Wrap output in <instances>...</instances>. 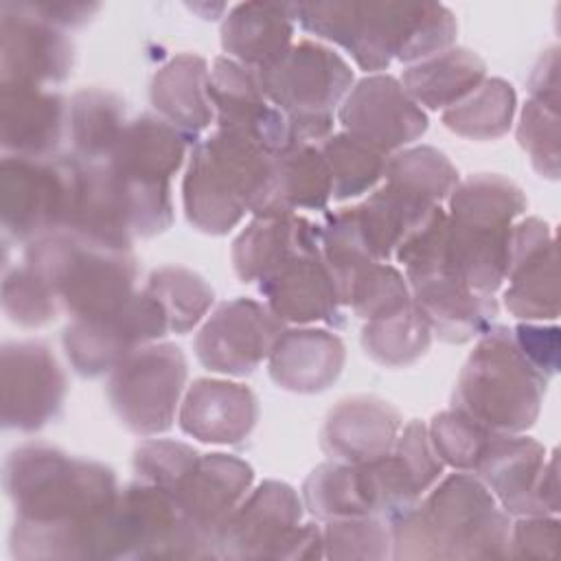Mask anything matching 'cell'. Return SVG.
I'll return each mask as SVG.
<instances>
[{
	"mask_svg": "<svg viewBox=\"0 0 561 561\" xmlns=\"http://www.w3.org/2000/svg\"><path fill=\"white\" fill-rule=\"evenodd\" d=\"M2 482L15 508V559H107L121 493L110 467L26 443L7 456Z\"/></svg>",
	"mask_w": 561,
	"mask_h": 561,
	"instance_id": "6da1fadb",
	"label": "cell"
},
{
	"mask_svg": "<svg viewBox=\"0 0 561 561\" xmlns=\"http://www.w3.org/2000/svg\"><path fill=\"white\" fill-rule=\"evenodd\" d=\"M307 33L342 46L362 70L379 72L392 59L416 64L456 42L454 13L438 2H291Z\"/></svg>",
	"mask_w": 561,
	"mask_h": 561,
	"instance_id": "7a4b0ae2",
	"label": "cell"
},
{
	"mask_svg": "<svg viewBox=\"0 0 561 561\" xmlns=\"http://www.w3.org/2000/svg\"><path fill=\"white\" fill-rule=\"evenodd\" d=\"M394 559L506 557L511 519L482 480L451 473L412 508L390 519Z\"/></svg>",
	"mask_w": 561,
	"mask_h": 561,
	"instance_id": "3957f363",
	"label": "cell"
},
{
	"mask_svg": "<svg viewBox=\"0 0 561 561\" xmlns=\"http://www.w3.org/2000/svg\"><path fill=\"white\" fill-rule=\"evenodd\" d=\"M445 213V259L478 294L493 296L508 272L513 221L526 210L522 188L495 173L456 184Z\"/></svg>",
	"mask_w": 561,
	"mask_h": 561,
	"instance_id": "277c9868",
	"label": "cell"
},
{
	"mask_svg": "<svg viewBox=\"0 0 561 561\" xmlns=\"http://www.w3.org/2000/svg\"><path fill=\"white\" fill-rule=\"evenodd\" d=\"M276 151L234 129H215L195 142L182 182L186 219L202 232L226 234L254 213Z\"/></svg>",
	"mask_w": 561,
	"mask_h": 561,
	"instance_id": "5b68a950",
	"label": "cell"
},
{
	"mask_svg": "<svg viewBox=\"0 0 561 561\" xmlns=\"http://www.w3.org/2000/svg\"><path fill=\"white\" fill-rule=\"evenodd\" d=\"M546 383L519 351L513 331L491 327L467 357L451 405L493 432L522 434L539 416Z\"/></svg>",
	"mask_w": 561,
	"mask_h": 561,
	"instance_id": "8992f818",
	"label": "cell"
},
{
	"mask_svg": "<svg viewBox=\"0 0 561 561\" xmlns=\"http://www.w3.org/2000/svg\"><path fill=\"white\" fill-rule=\"evenodd\" d=\"M445 210L438 208L394 252L403 263L412 302L438 340L465 344L493 327L497 302L473 291L445 259Z\"/></svg>",
	"mask_w": 561,
	"mask_h": 561,
	"instance_id": "52a82bcc",
	"label": "cell"
},
{
	"mask_svg": "<svg viewBox=\"0 0 561 561\" xmlns=\"http://www.w3.org/2000/svg\"><path fill=\"white\" fill-rule=\"evenodd\" d=\"M24 263L48 283L59 307L72 318L114 311L136 294L138 270L131 250L94 245L66 230L31 241Z\"/></svg>",
	"mask_w": 561,
	"mask_h": 561,
	"instance_id": "ba28073f",
	"label": "cell"
},
{
	"mask_svg": "<svg viewBox=\"0 0 561 561\" xmlns=\"http://www.w3.org/2000/svg\"><path fill=\"white\" fill-rule=\"evenodd\" d=\"M265 99L302 142L324 140L353 88L351 66L329 46L302 39L263 70H254Z\"/></svg>",
	"mask_w": 561,
	"mask_h": 561,
	"instance_id": "9c48e42d",
	"label": "cell"
},
{
	"mask_svg": "<svg viewBox=\"0 0 561 561\" xmlns=\"http://www.w3.org/2000/svg\"><path fill=\"white\" fill-rule=\"evenodd\" d=\"M298 493L278 480H265L250 491L228 517L217 554L228 559H320L322 528L300 524Z\"/></svg>",
	"mask_w": 561,
	"mask_h": 561,
	"instance_id": "30bf717a",
	"label": "cell"
},
{
	"mask_svg": "<svg viewBox=\"0 0 561 561\" xmlns=\"http://www.w3.org/2000/svg\"><path fill=\"white\" fill-rule=\"evenodd\" d=\"M182 131L160 116L142 114L129 121L105 160L118 175L129 217L138 226H156L173 217L171 178L186 156Z\"/></svg>",
	"mask_w": 561,
	"mask_h": 561,
	"instance_id": "8fae6325",
	"label": "cell"
},
{
	"mask_svg": "<svg viewBox=\"0 0 561 561\" xmlns=\"http://www.w3.org/2000/svg\"><path fill=\"white\" fill-rule=\"evenodd\" d=\"M210 543L186 522L173 495L147 480L127 484L116 500L107 559H208Z\"/></svg>",
	"mask_w": 561,
	"mask_h": 561,
	"instance_id": "7c38bea8",
	"label": "cell"
},
{
	"mask_svg": "<svg viewBox=\"0 0 561 561\" xmlns=\"http://www.w3.org/2000/svg\"><path fill=\"white\" fill-rule=\"evenodd\" d=\"M184 383L182 348L169 342L145 344L110 373L107 401L129 432L153 436L173 425Z\"/></svg>",
	"mask_w": 561,
	"mask_h": 561,
	"instance_id": "4fadbf2b",
	"label": "cell"
},
{
	"mask_svg": "<svg viewBox=\"0 0 561 561\" xmlns=\"http://www.w3.org/2000/svg\"><path fill=\"white\" fill-rule=\"evenodd\" d=\"M75 158L4 156L0 164V215L4 237L35 241L66 228Z\"/></svg>",
	"mask_w": 561,
	"mask_h": 561,
	"instance_id": "5bb4252c",
	"label": "cell"
},
{
	"mask_svg": "<svg viewBox=\"0 0 561 561\" xmlns=\"http://www.w3.org/2000/svg\"><path fill=\"white\" fill-rule=\"evenodd\" d=\"M471 473L508 515H554L559 511L557 454L546 460V449L530 436L493 432Z\"/></svg>",
	"mask_w": 561,
	"mask_h": 561,
	"instance_id": "9a60e30c",
	"label": "cell"
},
{
	"mask_svg": "<svg viewBox=\"0 0 561 561\" xmlns=\"http://www.w3.org/2000/svg\"><path fill=\"white\" fill-rule=\"evenodd\" d=\"M167 331L169 322L162 307L142 289L114 311L72 318L64 329L61 342L79 375L101 377L112 373L136 348L162 337Z\"/></svg>",
	"mask_w": 561,
	"mask_h": 561,
	"instance_id": "2e32d148",
	"label": "cell"
},
{
	"mask_svg": "<svg viewBox=\"0 0 561 561\" xmlns=\"http://www.w3.org/2000/svg\"><path fill=\"white\" fill-rule=\"evenodd\" d=\"M285 322L259 300L221 302L195 337L197 359L213 373L245 377L270 357Z\"/></svg>",
	"mask_w": 561,
	"mask_h": 561,
	"instance_id": "e0dca14e",
	"label": "cell"
},
{
	"mask_svg": "<svg viewBox=\"0 0 561 561\" xmlns=\"http://www.w3.org/2000/svg\"><path fill=\"white\" fill-rule=\"evenodd\" d=\"M337 118L346 134L386 156L401 151L427 129V116L421 105L399 79L381 72L364 77L348 90Z\"/></svg>",
	"mask_w": 561,
	"mask_h": 561,
	"instance_id": "ac0fdd59",
	"label": "cell"
},
{
	"mask_svg": "<svg viewBox=\"0 0 561 561\" xmlns=\"http://www.w3.org/2000/svg\"><path fill=\"white\" fill-rule=\"evenodd\" d=\"M0 15V88H46L70 75L72 44L61 28L24 2H2Z\"/></svg>",
	"mask_w": 561,
	"mask_h": 561,
	"instance_id": "d6986e66",
	"label": "cell"
},
{
	"mask_svg": "<svg viewBox=\"0 0 561 561\" xmlns=\"http://www.w3.org/2000/svg\"><path fill=\"white\" fill-rule=\"evenodd\" d=\"M0 383L7 430L37 432L57 419L66 394V377L46 344H4Z\"/></svg>",
	"mask_w": 561,
	"mask_h": 561,
	"instance_id": "ffe728a7",
	"label": "cell"
},
{
	"mask_svg": "<svg viewBox=\"0 0 561 561\" xmlns=\"http://www.w3.org/2000/svg\"><path fill=\"white\" fill-rule=\"evenodd\" d=\"M252 467L230 454H199L191 469L169 491L186 522L210 543L217 554L219 535L250 493Z\"/></svg>",
	"mask_w": 561,
	"mask_h": 561,
	"instance_id": "44dd1931",
	"label": "cell"
},
{
	"mask_svg": "<svg viewBox=\"0 0 561 561\" xmlns=\"http://www.w3.org/2000/svg\"><path fill=\"white\" fill-rule=\"evenodd\" d=\"M504 291L506 309L522 320H554L559 316L557 248L550 226L537 217L513 226Z\"/></svg>",
	"mask_w": 561,
	"mask_h": 561,
	"instance_id": "7402d4cb",
	"label": "cell"
},
{
	"mask_svg": "<svg viewBox=\"0 0 561 561\" xmlns=\"http://www.w3.org/2000/svg\"><path fill=\"white\" fill-rule=\"evenodd\" d=\"M64 230L94 245L131 250L134 232L125 191L107 162H81L75 158L72 197Z\"/></svg>",
	"mask_w": 561,
	"mask_h": 561,
	"instance_id": "603a6c76",
	"label": "cell"
},
{
	"mask_svg": "<svg viewBox=\"0 0 561 561\" xmlns=\"http://www.w3.org/2000/svg\"><path fill=\"white\" fill-rule=\"evenodd\" d=\"M68 136V103L46 88H0V142L4 156L55 158Z\"/></svg>",
	"mask_w": 561,
	"mask_h": 561,
	"instance_id": "cb8c5ba5",
	"label": "cell"
},
{
	"mask_svg": "<svg viewBox=\"0 0 561 561\" xmlns=\"http://www.w3.org/2000/svg\"><path fill=\"white\" fill-rule=\"evenodd\" d=\"M320 254V226L296 213L254 215L232 243V265L241 283H261L287 263Z\"/></svg>",
	"mask_w": 561,
	"mask_h": 561,
	"instance_id": "d4e9b609",
	"label": "cell"
},
{
	"mask_svg": "<svg viewBox=\"0 0 561 561\" xmlns=\"http://www.w3.org/2000/svg\"><path fill=\"white\" fill-rule=\"evenodd\" d=\"M259 291L283 322L344 327V305L322 252L287 263L261 280Z\"/></svg>",
	"mask_w": 561,
	"mask_h": 561,
	"instance_id": "484cf974",
	"label": "cell"
},
{
	"mask_svg": "<svg viewBox=\"0 0 561 561\" xmlns=\"http://www.w3.org/2000/svg\"><path fill=\"white\" fill-rule=\"evenodd\" d=\"M403 427L401 414L377 397H348L327 416L320 445L331 460L370 462L386 456Z\"/></svg>",
	"mask_w": 561,
	"mask_h": 561,
	"instance_id": "4316f807",
	"label": "cell"
},
{
	"mask_svg": "<svg viewBox=\"0 0 561 561\" xmlns=\"http://www.w3.org/2000/svg\"><path fill=\"white\" fill-rule=\"evenodd\" d=\"M259 419L254 392L234 381L195 379L180 405L184 434L210 445H237L250 436Z\"/></svg>",
	"mask_w": 561,
	"mask_h": 561,
	"instance_id": "83f0119b",
	"label": "cell"
},
{
	"mask_svg": "<svg viewBox=\"0 0 561 561\" xmlns=\"http://www.w3.org/2000/svg\"><path fill=\"white\" fill-rule=\"evenodd\" d=\"M272 381L289 392L327 390L342 373L344 342L327 329H285L270 353Z\"/></svg>",
	"mask_w": 561,
	"mask_h": 561,
	"instance_id": "f1b7e54d",
	"label": "cell"
},
{
	"mask_svg": "<svg viewBox=\"0 0 561 561\" xmlns=\"http://www.w3.org/2000/svg\"><path fill=\"white\" fill-rule=\"evenodd\" d=\"M291 2H241L221 22V48L226 57L263 70L278 61L294 37Z\"/></svg>",
	"mask_w": 561,
	"mask_h": 561,
	"instance_id": "f546056e",
	"label": "cell"
},
{
	"mask_svg": "<svg viewBox=\"0 0 561 561\" xmlns=\"http://www.w3.org/2000/svg\"><path fill=\"white\" fill-rule=\"evenodd\" d=\"M331 195V173L320 149L298 140L274 156L265 191L252 215L322 210Z\"/></svg>",
	"mask_w": 561,
	"mask_h": 561,
	"instance_id": "4dcf8cb0",
	"label": "cell"
},
{
	"mask_svg": "<svg viewBox=\"0 0 561 561\" xmlns=\"http://www.w3.org/2000/svg\"><path fill=\"white\" fill-rule=\"evenodd\" d=\"M208 64L195 53L171 57L151 81V103L160 118L195 140L215 118L208 96Z\"/></svg>",
	"mask_w": 561,
	"mask_h": 561,
	"instance_id": "1f68e13d",
	"label": "cell"
},
{
	"mask_svg": "<svg viewBox=\"0 0 561 561\" xmlns=\"http://www.w3.org/2000/svg\"><path fill=\"white\" fill-rule=\"evenodd\" d=\"M486 77L484 61L467 48H447L416 64L401 75L405 92L430 110H447L469 96Z\"/></svg>",
	"mask_w": 561,
	"mask_h": 561,
	"instance_id": "d6a6232c",
	"label": "cell"
},
{
	"mask_svg": "<svg viewBox=\"0 0 561 561\" xmlns=\"http://www.w3.org/2000/svg\"><path fill=\"white\" fill-rule=\"evenodd\" d=\"M123 101L99 88L81 90L68 105V138L81 162H105L125 129Z\"/></svg>",
	"mask_w": 561,
	"mask_h": 561,
	"instance_id": "836d02e7",
	"label": "cell"
},
{
	"mask_svg": "<svg viewBox=\"0 0 561 561\" xmlns=\"http://www.w3.org/2000/svg\"><path fill=\"white\" fill-rule=\"evenodd\" d=\"M432 329L414 302L366 320L362 346L370 359L381 366L399 368L425 355L432 342Z\"/></svg>",
	"mask_w": 561,
	"mask_h": 561,
	"instance_id": "e575fe53",
	"label": "cell"
},
{
	"mask_svg": "<svg viewBox=\"0 0 561 561\" xmlns=\"http://www.w3.org/2000/svg\"><path fill=\"white\" fill-rule=\"evenodd\" d=\"M515 114V90L504 79H484L469 96L443 112L449 131L471 140H493L508 131Z\"/></svg>",
	"mask_w": 561,
	"mask_h": 561,
	"instance_id": "d590c367",
	"label": "cell"
},
{
	"mask_svg": "<svg viewBox=\"0 0 561 561\" xmlns=\"http://www.w3.org/2000/svg\"><path fill=\"white\" fill-rule=\"evenodd\" d=\"M145 291L158 300L173 333H186L199 324L215 300L213 287L199 274L178 265L153 270Z\"/></svg>",
	"mask_w": 561,
	"mask_h": 561,
	"instance_id": "8d00e7d4",
	"label": "cell"
},
{
	"mask_svg": "<svg viewBox=\"0 0 561 561\" xmlns=\"http://www.w3.org/2000/svg\"><path fill=\"white\" fill-rule=\"evenodd\" d=\"M318 149L329 167L335 199L357 197L383 178L388 156L346 131L329 134Z\"/></svg>",
	"mask_w": 561,
	"mask_h": 561,
	"instance_id": "74e56055",
	"label": "cell"
},
{
	"mask_svg": "<svg viewBox=\"0 0 561 561\" xmlns=\"http://www.w3.org/2000/svg\"><path fill=\"white\" fill-rule=\"evenodd\" d=\"M383 180L392 182L416 197L440 206L456 188L458 171L449 158L434 147H408L388 156Z\"/></svg>",
	"mask_w": 561,
	"mask_h": 561,
	"instance_id": "f35d334b",
	"label": "cell"
},
{
	"mask_svg": "<svg viewBox=\"0 0 561 561\" xmlns=\"http://www.w3.org/2000/svg\"><path fill=\"white\" fill-rule=\"evenodd\" d=\"M430 440L443 465H449L458 471H473L493 430L484 427L476 419L458 412L447 410L432 419L427 427Z\"/></svg>",
	"mask_w": 561,
	"mask_h": 561,
	"instance_id": "ab89813d",
	"label": "cell"
},
{
	"mask_svg": "<svg viewBox=\"0 0 561 561\" xmlns=\"http://www.w3.org/2000/svg\"><path fill=\"white\" fill-rule=\"evenodd\" d=\"M322 541L329 559H386L392 554V528L379 515L329 519Z\"/></svg>",
	"mask_w": 561,
	"mask_h": 561,
	"instance_id": "60d3db41",
	"label": "cell"
},
{
	"mask_svg": "<svg viewBox=\"0 0 561 561\" xmlns=\"http://www.w3.org/2000/svg\"><path fill=\"white\" fill-rule=\"evenodd\" d=\"M410 302L412 294L405 276L388 263H370L359 270L344 298V305L353 307V311L364 320L397 311Z\"/></svg>",
	"mask_w": 561,
	"mask_h": 561,
	"instance_id": "b9f144b4",
	"label": "cell"
},
{
	"mask_svg": "<svg viewBox=\"0 0 561 561\" xmlns=\"http://www.w3.org/2000/svg\"><path fill=\"white\" fill-rule=\"evenodd\" d=\"M2 309L20 327H42L61 311L48 283L26 263L9 270L2 283Z\"/></svg>",
	"mask_w": 561,
	"mask_h": 561,
	"instance_id": "7bdbcfd3",
	"label": "cell"
},
{
	"mask_svg": "<svg viewBox=\"0 0 561 561\" xmlns=\"http://www.w3.org/2000/svg\"><path fill=\"white\" fill-rule=\"evenodd\" d=\"M517 140L530 156L537 173L559 175V99L530 96L522 110Z\"/></svg>",
	"mask_w": 561,
	"mask_h": 561,
	"instance_id": "ee69618b",
	"label": "cell"
},
{
	"mask_svg": "<svg viewBox=\"0 0 561 561\" xmlns=\"http://www.w3.org/2000/svg\"><path fill=\"white\" fill-rule=\"evenodd\" d=\"M197 456L199 451L186 443L151 438L136 447L134 469L140 480H147L171 491L175 482L191 469Z\"/></svg>",
	"mask_w": 561,
	"mask_h": 561,
	"instance_id": "f6af8a7d",
	"label": "cell"
},
{
	"mask_svg": "<svg viewBox=\"0 0 561 561\" xmlns=\"http://www.w3.org/2000/svg\"><path fill=\"white\" fill-rule=\"evenodd\" d=\"M559 543V522L548 515H526L511 526L506 557H554Z\"/></svg>",
	"mask_w": 561,
	"mask_h": 561,
	"instance_id": "bcb514c9",
	"label": "cell"
},
{
	"mask_svg": "<svg viewBox=\"0 0 561 561\" xmlns=\"http://www.w3.org/2000/svg\"><path fill=\"white\" fill-rule=\"evenodd\" d=\"M513 337L524 353V357L537 368L539 375L550 379L559 370V329L557 327H537L519 324L513 331Z\"/></svg>",
	"mask_w": 561,
	"mask_h": 561,
	"instance_id": "7dc6e473",
	"label": "cell"
},
{
	"mask_svg": "<svg viewBox=\"0 0 561 561\" xmlns=\"http://www.w3.org/2000/svg\"><path fill=\"white\" fill-rule=\"evenodd\" d=\"M37 18L57 26V28H75L81 26L96 13L99 4L92 2H24Z\"/></svg>",
	"mask_w": 561,
	"mask_h": 561,
	"instance_id": "c3c4849f",
	"label": "cell"
}]
</instances>
